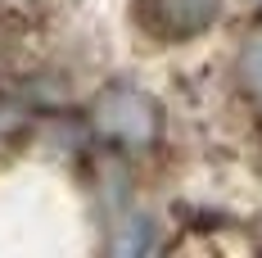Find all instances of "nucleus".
Segmentation results:
<instances>
[{
	"mask_svg": "<svg viewBox=\"0 0 262 258\" xmlns=\"http://www.w3.org/2000/svg\"><path fill=\"white\" fill-rule=\"evenodd\" d=\"M149 245V227H145V217H136L122 227V235H113V254H136V249H145Z\"/></svg>",
	"mask_w": 262,
	"mask_h": 258,
	"instance_id": "7ed1b4c3",
	"label": "nucleus"
},
{
	"mask_svg": "<svg viewBox=\"0 0 262 258\" xmlns=\"http://www.w3.org/2000/svg\"><path fill=\"white\" fill-rule=\"evenodd\" d=\"M91 127L100 131L104 141H113V145L145 150V145L158 141V104L145 91L127 86V82H113L91 104Z\"/></svg>",
	"mask_w": 262,
	"mask_h": 258,
	"instance_id": "f257e3e1",
	"label": "nucleus"
},
{
	"mask_svg": "<svg viewBox=\"0 0 262 258\" xmlns=\"http://www.w3.org/2000/svg\"><path fill=\"white\" fill-rule=\"evenodd\" d=\"M222 0H136V18L158 41H190L217 23Z\"/></svg>",
	"mask_w": 262,
	"mask_h": 258,
	"instance_id": "f03ea898",
	"label": "nucleus"
},
{
	"mask_svg": "<svg viewBox=\"0 0 262 258\" xmlns=\"http://www.w3.org/2000/svg\"><path fill=\"white\" fill-rule=\"evenodd\" d=\"M239 64H244V86H249V91L262 100V36L249 46V50H244V59H239Z\"/></svg>",
	"mask_w": 262,
	"mask_h": 258,
	"instance_id": "20e7f679",
	"label": "nucleus"
}]
</instances>
